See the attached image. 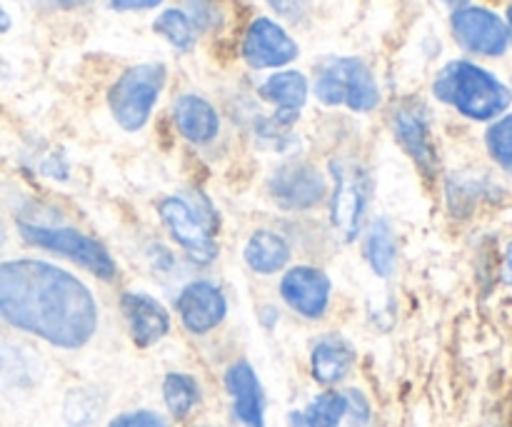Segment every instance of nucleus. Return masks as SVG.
I'll return each mask as SVG.
<instances>
[{"mask_svg": "<svg viewBox=\"0 0 512 427\" xmlns=\"http://www.w3.org/2000/svg\"><path fill=\"white\" fill-rule=\"evenodd\" d=\"M0 320L58 348H80L98 328V305L75 275L43 260L0 263Z\"/></svg>", "mask_w": 512, "mask_h": 427, "instance_id": "nucleus-1", "label": "nucleus"}, {"mask_svg": "<svg viewBox=\"0 0 512 427\" xmlns=\"http://www.w3.org/2000/svg\"><path fill=\"white\" fill-rule=\"evenodd\" d=\"M443 103L473 120H493L510 105L512 93L493 73L468 60H453L440 70L433 85Z\"/></svg>", "mask_w": 512, "mask_h": 427, "instance_id": "nucleus-2", "label": "nucleus"}, {"mask_svg": "<svg viewBox=\"0 0 512 427\" xmlns=\"http://www.w3.org/2000/svg\"><path fill=\"white\" fill-rule=\"evenodd\" d=\"M165 85V68L158 63L133 65L125 70L108 93L113 118L123 130H140L150 120L160 90Z\"/></svg>", "mask_w": 512, "mask_h": 427, "instance_id": "nucleus-3", "label": "nucleus"}, {"mask_svg": "<svg viewBox=\"0 0 512 427\" xmlns=\"http://www.w3.org/2000/svg\"><path fill=\"white\" fill-rule=\"evenodd\" d=\"M315 95L325 105H348L350 110L368 113L380 103L375 75L358 58L328 60L315 78Z\"/></svg>", "mask_w": 512, "mask_h": 427, "instance_id": "nucleus-4", "label": "nucleus"}, {"mask_svg": "<svg viewBox=\"0 0 512 427\" xmlns=\"http://www.w3.org/2000/svg\"><path fill=\"white\" fill-rule=\"evenodd\" d=\"M333 175L335 193L333 205H330V223H333L335 233L345 243H350V240L358 238L365 210H368L370 178L358 163H348V160L333 163Z\"/></svg>", "mask_w": 512, "mask_h": 427, "instance_id": "nucleus-5", "label": "nucleus"}, {"mask_svg": "<svg viewBox=\"0 0 512 427\" xmlns=\"http://www.w3.org/2000/svg\"><path fill=\"white\" fill-rule=\"evenodd\" d=\"M20 233L28 243L40 245V248L50 250V253H60L73 258L75 263L83 265L85 270H90L93 275H98L100 280L115 278V263L108 255V250L103 245H98L95 240L85 238L83 233L70 228H43V225H20Z\"/></svg>", "mask_w": 512, "mask_h": 427, "instance_id": "nucleus-6", "label": "nucleus"}, {"mask_svg": "<svg viewBox=\"0 0 512 427\" xmlns=\"http://www.w3.org/2000/svg\"><path fill=\"white\" fill-rule=\"evenodd\" d=\"M160 218H163L165 228L173 235L175 243L195 260V263L208 265L218 255V245H215L213 235H210L208 225L200 220V215L185 203L183 198H165L158 208Z\"/></svg>", "mask_w": 512, "mask_h": 427, "instance_id": "nucleus-7", "label": "nucleus"}, {"mask_svg": "<svg viewBox=\"0 0 512 427\" xmlns=\"http://www.w3.org/2000/svg\"><path fill=\"white\" fill-rule=\"evenodd\" d=\"M453 33L465 50L478 55H503L510 33L500 15L488 8H460L453 13Z\"/></svg>", "mask_w": 512, "mask_h": 427, "instance_id": "nucleus-8", "label": "nucleus"}, {"mask_svg": "<svg viewBox=\"0 0 512 427\" xmlns=\"http://www.w3.org/2000/svg\"><path fill=\"white\" fill-rule=\"evenodd\" d=\"M243 58L250 68H280L298 58V45L275 20L258 18L245 30Z\"/></svg>", "mask_w": 512, "mask_h": 427, "instance_id": "nucleus-9", "label": "nucleus"}, {"mask_svg": "<svg viewBox=\"0 0 512 427\" xmlns=\"http://www.w3.org/2000/svg\"><path fill=\"white\" fill-rule=\"evenodd\" d=\"M328 193V183L315 168L303 163H288L270 178V195L285 210H308Z\"/></svg>", "mask_w": 512, "mask_h": 427, "instance_id": "nucleus-10", "label": "nucleus"}, {"mask_svg": "<svg viewBox=\"0 0 512 427\" xmlns=\"http://www.w3.org/2000/svg\"><path fill=\"white\" fill-rule=\"evenodd\" d=\"M228 313V303L220 288H215L208 280L190 283L178 298V315L185 328L195 335H203L223 323Z\"/></svg>", "mask_w": 512, "mask_h": 427, "instance_id": "nucleus-11", "label": "nucleus"}, {"mask_svg": "<svg viewBox=\"0 0 512 427\" xmlns=\"http://www.w3.org/2000/svg\"><path fill=\"white\" fill-rule=\"evenodd\" d=\"M285 303L303 318H320L330 303V280L315 268L290 270L280 285Z\"/></svg>", "mask_w": 512, "mask_h": 427, "instance_id": "nucleus-12", "label": "nucleus"}, {"mask_svg": "<svg viewBox=\"0 0 512 427\" xmlns=\"http://www.w3.org/2000/svg\"><path fill=\"white\" fill-rule=\"evenodd\" d=\"M123 313L128 318L130 335L140 348L158 343L168 335L170 318L163 305L143 293H125L123 295Z\"/></svg>", "mask_w": 512, "mask_h": 427, "instance_id": "nucleus-13", "label": "nucleus"}, {"mask_svg": "<svg viewBox=\"0 0 512 427\" xmlns=\"http://www.w3.org/2000/svg\"><path fill=\"white\" fill-rule=\"evenodd\" d=\"M395 135L408 150L410 158L418 163L425 175H433L438 170V155H435L433 140H430L428 120L420 108H400L395 113Z\"/></svg>", "mask_w": 512, "mask_h": 427, "instance_id": "nucleus-14", "label": "nucleus"}, {"mask_svg": "<svg viewBox=\"0 0 512 427\" xmlns=\"http://www.w3.org/2000/svg\"><path fill=\"white\" fill-rule=\"evenodd\" d=\"M260 95L278 108L275 123L290 125L295 123L300 108L308 100V80H305L303 73H295V70L275 73L273 78L260 85Z\"/></svg>", "mask_w": 512, "mask_h": 427, "instance_id": "nucleus-15", "label": "nucleus"}, {"mask_svg": "<svg viewBox=\"0 0 512 427\" xmlns=\"http://www.w3.org/2000/svg\"><path fill=\"white\" fill-rule=\"evenodd\" d=\"M173 118L180 135L190 143H210L220 130L218 110L200 95H183L175 100Z\"/></svg>", "mask_w": 512, "mask_h": 427, "instance_id": "nucleus-16", "label": "nucleus"}, {"mask_svg": "<svg viewBox=\"0 0 512 427\" xmlns=\"http://www.w3.org/2000/svg\"><path fill=\"white\" fill-rule=\"evenodd\" d=\"M225 385L233 395V408L240 423L245 427H263V393L253 368L248 363H235L225 375Z\"/></svg>", "mask_w": 512, "mask_h": 427, "instance_id": "nucleus-17", "label": "nucleus"}, {"mask_svg": "<svg viewBox=\"0 0 512 427\" xmlns=\"http://www.w3.org/2000/svg\"><path fill=\"white\" fill-rule=\"evenodd\" d=\"M355 363V350L348 340L343 338H325L313 348L310 368L313 378L323 385H335L348 378L350 368Z\"/></svg>", "mask_w": 512, "mask_h": 427, "instance_id": "nucleus-18", "label": "nucleus"}, {"mask_svg": "<svg viewBox=\"0 0 512 427\" xmlns=\"http://www.w3.org/2000/svg\"><path fill=\"white\" fill-rule=\"evenodd\" d=\"M245 260H248L250 270L255 273H278L285 268L290 260V245L285 243L283 235L270 233V230H258L253 238L245 245Z\"/></svg>", "mask_w": 512, "mask_h": 427, "instance_id": "nucleus-19", "label": "nucleus"}, {"mask_svg": "<svg viewBox=\"0 0 512 427\" xmlns=\"http://www.w3.org/2000/svg\"><path fill=\"white\" fill-rule=\"evenodd\" d=\"M368 263L380 278H388L395 270V258H398V245H395V233L388 220H375L370 225L368 243H365Z\"/></svg>", "mask_w": 512, "mask_h": 427, "instance_id": "nucleus-20", "label": "nucleus"}, {"mask_svg": "<svg viewBox=\"0 0 512 427\" xmlns=\"http://www.w3.org/2000/svg\"><path fill=\"white\" fill-rule=\"evenodd\" d=\"M163 395H165V405H168L170 415L183 420L188 418L190 410L198 405L200 390H198V383H195L190 375L170 373L163 383Z\"/></svg>", "mask_w": 512, "mask_h": 427, "instance_id": "nucleus-21", "label": "nucleus"}, {"mask_svg": "<svg viewBox=\"0 0 512 427\" xmlns=\"http://www.w3.org/2000/svg\"><path fill=\"white\" fill-rule=\"evenodd\" d=\"M345 413H348L345 395L323 393L305 408V413L298 420L303 427H338Z\"/></svg>", "mask_w": 512, "mask_h": 427, "instance_id": "nucleus-22", "label": "nucleus"}, {"mask_svg": "<svg viewBox=\"0 0 512 427\" xmlns=\"http://www.w3.org/2000/svg\"><path fill=\"white\" fill-rule=\"evenodd\" d=\"M155 33L163 35L168 43H173L178 50H190L195 43V30L190 23L188 13L183 10H165L158 20L153 23Z\"/></svg>", "mask_w": 512, "mask_h": 427, "instance_id": "nucleus-23", "label": "nucleus"}, {"mask_svg": "<svg viewBox=\"0 0 512 427\" xmlns=\"http://www.w3.org/2000/svg\"><path fill=\"white\" fill-rule=\"evenodd\" d=\"M485 143H488V150L495 163L512 173V115H505L498 123L490 125Z\"/></svg>", "mask_w": 512, "mask_h": 427, "instance_id": "nucleus-24", "label": "nucleus"}, {"mask_svg": "<svg viewBox=\"0 0 512 427\" xmlns=\"http://www.w3.org/2000/svg\"><path fill=\"white\" fill-rule=\"evenodd\" d=\"M110 427H168L163 423V418L148 410H140V413H128L120 415L118 420H113Z\"/></svg>", "mask_w": 512, "mask_h": 427, "instance_id": "nucleus-25", "label": "nucleus"}, {"mask_svg": "<svg viewBox=\"0 0 512 427\" xmlns=\"http://www.w3.org/2000/svg\"><path fill=\"white\" fill-rule=\"evenodd\" d=\"M215 5L210 0H190V23L198 25V28H210L215 23Z\"/></svg>", "mask_w": 512, "mask_h": 427, "instance_id": "nucleus-26", "label": "nucleus"}, {"mask_svg": "<svg viewBox=\"0 0 512 427\" xmlns=\"http://www.w3.org/2000/svg\"><path fill=\"white\" fill-rule=\"evenodd\" d=\"M270 5L288 20H300L308 13V0H270Z\"/></svg>", "mask_w": 512, "mask_h": 427, "instance_id": "nucleus-27", "label": "nucleus"}, {"mask_svg": "<svg viewBox=\"0 0 512 427\" xmlns=\"http://www.w3.org/2000/svg\"><path fill=\"white\" fill-rule=\"evenodd\" d=\"M348 410H353V418H358L360 423H368L370 418V408H368V400L358 393V390H350L348 393Z\"/></svg>", "mask_w": 512, "mask_h": 427, "instance_id": "nucleus-28", "label": "nucleus"}, {"mask_svg": "<svg viewBox=\"0 0 512 427\" xmlns=\"http://www.w3.org/2000/svg\"><path fill=\"white\" fill-rule=\"evenodd\" d=\"M110 3L118 10H145L155 8V5L163 3V0H110Z\"/></svg>", "mask_w": 512, "mask_h": 427, "instance_id": "nucleus-29", "label": "nucleus"}, {"mask_svg": "<svg viewBox=\"0 0 512 427\" xmlns=\"http://www.w3.org/2000/svg\"><path fill=\"white\" fill-rule=\"evenodd\" d=\"M505 270H508V280L512 283V243L508 245V253H505Z\"/></svg>", "mask_w": 512, "mask_h": 427, "instance_id": "nucleus-30", "label": "nucleus"}, {"mask_svg": "<svg viewBox=\"0 0 512 427\" xmlns=\"http://www.w3.org/2000/svg\"><path fill=\"white\" fill-rule=\"evenodd\" d=\"M443 3H445V5H450V8L460 10V8H468L470 0H443Z\"/></svg>", "mask_w": 512, "mask_h": 427, "instance_id": "nucleus-31", "label": "nucleus"}, {"mask_svg": "<svg viewBox=\"0 0 512 427\" xmlns=\"http://www.w3.org/2000/svg\"><path fill=\"white\" fill-rule=\"evenodd\" d=\"M8 25H10L8 13H5V10L0 8V33H3V30H8Z\"/></svg>", "mask_w": 512, "mask_h": 427, "instance_id": "nucleus-32", "label": "nucleus"}, {"mask_svg": "<svg viewBox=\"0 0 512 427\" xmlns=\"http://www.w3.org/2000/svg\"><path fill=\"white\" fill-rule=\"evenodd\" d=\"M5 245V228H3V220H0V248Z\"/></svg>", "mask_w": 512, "mask_h": 427, "instance_id": "nucleus-33", "label": "nucleus"}, {"mask_svg": "<svg viewBox=\"0 0 512 427\" xmlns=\"http://www.w3.org/2000/svg\"><path fill=\"white\" fill-rule=\"evenodd\" d=\"M508 25H510V28H508V33L512 35V5H510V8H508Z\"/></svg>", "mask_w": 512, "mask_h": 427, "instance_id": "nucleus-34", "label": "nucleus"}, {"mask_svg": "<svg viewBox=\"0 0 512 427\" xmlns=\"http://www.w3.org/2000/svg\"><path fill=\"white\" fill-rule=\"evenodd\" d=\"M55 3H60V5H73V3H80V0H55Z\"/></svg>", "mask_w": 512, "mask_h": 427, "instance_id": "nucleus-35", "label": "nucleus"}]
</instances>
